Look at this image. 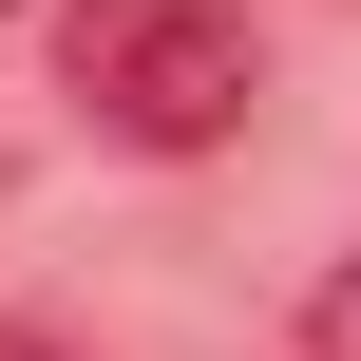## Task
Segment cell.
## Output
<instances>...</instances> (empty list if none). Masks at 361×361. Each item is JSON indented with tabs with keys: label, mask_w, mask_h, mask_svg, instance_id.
Masks as SVG:
<instances>
[{
	"label": "cell",
	"mask_w": 361,
	"mask_h": 361,
	"mask_svg": "<svg viewBox=\"0 0 361 361\" xmlns=\"http://www.w3.org/2000/svg\"><path fill=\"white\" fill-rule=\"evenodd\" d=\"M76 95H95V133H133V152H209V133H247V95H267V38H247V0H76Z\"/></svg>",
	"instance_id": "6da1fadb"
},
{
	"label": "cell",
	"mask_w": 361,
	"mask_h": 361,
	"mask_svg": "<svg viewBox=\"0 0 361 361\" xmlns=\"http://www.w3.org/2000/svg\"><path fill=\"white\" fill-rule=\"evenodd\" d=\"M305 361H361V267H324V286H305Z\"/></svg>",
	"instance_id": "7a4b0ae2"
},
{
	"label": "cell",
	"mask_w": 361,
	"mask_h": 361,
	"mask_svg": "<svg viewBox=\"0 0 361 361\" xmlns=\"http://www.w3.org/2000/svg\"><path fill=\"white\" fill-rule=\"evenodd\" d=\"M0 361H95V343H76V324H0Z\"/></svg>",
	"instance_id": "3957f363"
},
{
	"label": "cell",
	"mask_w": 361,
	"mask_h": 361,
	"mask_svg": "<svg viewBox=\"0 0 361 361\" xmlns=\"http://www.w3.org/2000/svg\"><path fill=\"white\" fill-rule=\"evenodd\" d=\"M0 209H19V152H0Z\"/></svg>",
	"instance_id": "277c9868"
},
{
	"label": "cell",
	"mask_w": 361,
	"mask_h": 361,
	"mask_svg": "<svg viewBox=\"0 0 361 361\" xmlns=\"http://www.w3.org/2000/svg\"><path fill=\"white\" fill-rule=\"evenodd\" d=\"M0 19H19V0H0Z\"/></svg>",
	"instance_id": "5b68a950"
}]
</instances>
